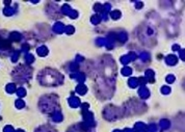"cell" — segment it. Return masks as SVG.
Here are the masks:
<instances>
[{"instance_id":"obj_1","label":"cell","mask_w":185,"mask_h":132,"mask_svg":"<svg viewBox=\"0 0 185 132\" xmlns=\"http://www.w3.org/2000/svg\"><path fill=\"white\" fill-rule=\"evenodd\" d=\"M39 79H40V82L42 84H45V85H56V84H59L61 83L62 81V76L54 71V70H44L40 76H39Z\"/></svg>"},{"instance_id":"obj_2","label":"cell","mask_w":185,"mask_h":132,"mask_svg":"<svg viewBox=\"0 0 185 132\" xmlns=\"http://www.w3.org/2000/svg\"><path fill=\"white\" fill-rule=\"evenodd\" d=\"M13 77L17 80H19V82H24L26 80H28L30 78V70L27 67H24V65H20L19 68H17L14 71Z\"/></svg>"},{"instance_id":"obj_3","label":"cell","mask_w":185,"mask_h":132,"mask_svg":"<svg viewBox=\"0 0 185 132\" xmlns=\"http://www.w3.org/2000/svg\"><path fill=\"white\" fill-rule=\"evenodd\" d=\"M134 130H135L136 132H145V131L147 130V126L144 125L143 123H137V124L135 125V127H134Z\"/></svg>"},{"instance_id":"obj_4","label":"cell","mask_w":185,"mask_h":132,"mask_svg":"<svg viewBox=\"0 0 185 132\" xmlns=\"http://www.w3.org/2000/svg\"><path fill=\"white\" fill-rule=\"evenodd\" d=\"M0 49L1 50L10 49V44H9L8 40H3V39L0 38Z\"/></svg>"},{"instance_id":"obj_5","label":"cell","mask_w":185,"mask_h":132,"mask_svg":"<svg viewBox=\"0 0 185 132\" xmlns=\"http://www.w3.org/2000/svg\"><path fill=\"white\" fill-rule=\"evenodd\" d=\"M21 38H22V35L19 33V32H12L11 34H10V40H12V41H16V42H19L20 40H21Z\"/></svg>"},{"instance_id":"obj_6","label":"cell","mask_w":185,"mask_h":132,"mask_svg":"<svg viewBox=\"0 0 185 132\" xmlns=\"http://www.w3.org/2000/svg\"><path fill=\"white\" fill-rule=\"evenodd\" d=\"M135 57H134V54H130V55H126V56H124L121 60H122V62L124 63V64H127L130 60H132V59H134Z\"/></svg>"},{"instance_id":"obj_7","label":"cell","mask_w":185,"mask_h":132,"mask_svg":"<svg viewBox=\"0 0 185 132\" xmlns=\"http://www.w3.org/2000/svg\"><path fill=\"white\" fill-rule=\"evenodd\" d=\"M69 103L73 106V107H77V106H79V104H80V102H79V100L76 98V97H72V98H70V100H69Z\"/></svg>"},{"instance_id":"obj_8","label":"cell","mask_w":185,"mask_h":132,"mask_svg":"<svg viewBox=\"0 0 185 132\" xmlns=\"http://www.w3.org/2000/svg\"><path fill=\"white\" fill-rule=\"evenodd\" d=\"M139 95L141 96V98H148L150 96V92L146 87H143L139 90Z\"/></svg>"},{"instance_id":"obj_9","label":"cell","mask_w":185,"mask_h":132,"mask_svg":"<svg viewBox=\"0 0 185 132\" xmlns=\"http://www.w3.org/2000/svg\"><path fill=\"white\" fill-rule=\"evenodd\" d=\"M54 30H55L56 32L60 33V32H62V31L65 30V26H63L61 23H56V24L54 25Z\"/></svg>"},{"instance_id":"obj_10","label":"cell","mask_w":185,"mask_h":132,"mask_svg":"<svg viewBox=\"0 0 185 132\" xmlns=\"http://www.w3.org/2000/svg\"><path fill=\"white\" fill-rule=\"evenodd\" d=\"M3 13H4V15H6V16H12V15H14L15 10L12 9L11 6H6V8L3 10Z\"/></svg>"},{"instance_id":"obj_11","label":"cell","mask_w":185,"mask_h":132,"mask_svg":"<svg viewBox=\"0 0 185 132\" xmlns=\"http://www.w3.org/2000/svg\"><path fill=\"white\" fill-rule=\"evenodd\" d=\"M15 91H16V85H15L14 83H10V84L6 85V92H8V93L12 94V93H14Z\"/></svg>"},{"instance_id":"obj_12","label":"cell","mask_w":185,"mask_h":132,"mask_svg":"<svg viewBox=\"0 0 185 132\" xmlns=\"http://www.w3.org/2000/svg\"><path fill=\"white\" fill-rule=\"evenodd\" d=\"M166 62L172 65V64H174V63L177 62V58H176L175 56H173V55H169V56L166 58Z\"/></svg>"},{"instance_id":"obj_13","label":"cell","mask_w":185,"mask_h":132,"mask_svg":"<svg viewBox=\"0 0 185 132\" xmlns=\"http://www.w3.org/2000/svg\"><path fill=\"white\" fill-rule=\"evenodd\" d=\"M38 53L40 54V55H46L47 53H48V50H47V48L46 47H40L39 49H38Z\"/></svg>"},{"instance_id":"obj_14","label":"cell","mask_w":185,"mask_h":132,"mask_svg":"<svg viewBox=\"0 0 185 132\" xmlns=\"http://www.w3.org/2000/svg\"><path fill=\"white\" fill-rule=\"evenodd\" d=\"M77 92H78L79 94H84V93L86 92V87H85L83 84H80V85L77 86Z\"/></svg>"},{"instance_id":"obj_15","label":"cell","mask_w":185,"mask_h":132,"mask_svg":"<svg viewBox=\"0 0 185 132\" xmlns=\"http://www.w3.org/2000/svg\"><path fill=\"white\" fill-rule=\"evenodd\" d=\"M100 20H101V15H96V16H94L91 18V21H93L94 24H98L100 22Z\"/></svg>"},{"instance_id":"obj_16","label":"cell","mask_w":185,"mask_h":132,"mask_svg":"<svg viewBox=\"0 0 185 132\" xmlns=\"http://www.w3.org/2000/svg\"><path fill=\"white\" fill-rule=\"evenodd\" d=\"M17 95H18L19 97H24V96L26 95V91H25L24 89L20 87V89L17 90Z\"/></svg>"},{"instance_id":"obj_17","label":"cell","mask_w":185,"mask_h":132,"mask_svg":"<svg viewBox=\"0 0 185 132\" xmlns=\"http://www.w3.org/2000/svg\"><path fill=\"white\" fill-rule=\"evenodd\" d=\"M137 84H138V81H137V79H136V78H132V79H130V80H129V85H130V86L135 87Z\"/></svg>"},{"instance_id":"obj_18","label":"cell","mask_w":185,"mask_h":132,"mask_svg":"<svg viewBox=\"0 0 185 132\" xmlns=\"http://www.w3.org/2000/svg\"><path fill=\"white\" fill-rule=\"evenodd\" d=\"M25 59H26V62H27V63H31V62L34 60V57H33V55H31V54H27V55L25 56Z\"/></svg>"},{"instance_id":"obj_19","label":"cell","mask_w":185,"mask_h":132,"mask_svg":"<svg viewBox=\"0 0 185 132\" xmlns=\"http://www.w3.org/2000/svg\"><path fill=\"white\" fill-rule=\"evenodd\" d=\"M146 73H147V74H146L147 79H148V80H152L151 82H153V76H154V73H153L152 71H147Z\"/></svg>"},{"instance_id":"obj_20","label":"cell","mask_w":185,"mask_h":132,"mask_svg":"<svg viewBox=\"0 0 185 132\" xmlns=\"http://www.w3.org/2000/svg\"><path fill=\"white\" fill-rule=\"evenodd\" d=\"M72 77H74V78H76L78 81H83L84 80V75H82V74H79V75H77V74H74V75H72Z\"/></svg>"},{"instance_id":"obj_21","label":"cell","mask_w":185,"mask_h":132,"mask_svg":"<svg viewBox=\"0 0 185 132\" xmlns=\"http://www.w3.org/2000/svg\"><path fill=\"white\" fill-rule=\"evenodd\" d=\"M61 120H62V116H61L60 113H55V114L53 115V121H55V122H60Z\"/></svg>"},{"instance_id":"obj_22","label":"cell","mask_w":185,"mask_h":132,"mask_svg":"<svg viewBox=\"0 0 185 132\" xmlns=\"http://www.w3.org/2000/svg\"><path fill=\"white\" fill-rule=\"evenodd\" d=\"M111 17H112L113 19H119V18L121 17V13H120L119 11H116V12H112V13H111Z\"/></svg>"},{"instance_id":"obj_23","label":"cell","mask_w":185,"mask_h":132,"mask_svg":"<svg viewBox=\"0 0 185 132\" xmlns=\"http://www.w3.org/2000/svg\"><path fill=\"white\" fill-rule=\"evenodd\" d=\"M24 105H25V103H24V101H22V100H20V99L16 101V106H17L18 108H22V107H23Z\"/></svg>"},{"instance_id":"obj_24","label":"cell","mask_w":185,"mask_h":132,"mask_svg":"<svg viewBox=\"0 0 185 132\" xmlns=\"http://www.w3.org/2000/svg\"><path fill=\"white\" fill-rule=\"evenodd\" d=\"M160 125H161V128H162V129H165V128H167V127L169 126V123H168V121L162 120L161 123H160Z\"/></svg>"},{"instance_id":"obj_25","label":"cell","mask_w":185,"mask_h":132,"mask_svg":"<svg viewBox=\"0 0 185 132\" xmlns=\"http://www.w3.org/2000/svg\"><path fill=\"white\" fill-rule=\"evenodd\" d=\"M18 58H19V51L15 52V53L13 54V56H12V61H13V62H16V61L18 60Z\"/></svg>"},{"instance_id":"obj_26","label":"cell","mask_w":185,"mask_h":132,"mask_svg":"<svg viewBox=\"0 0 185 132\" xmlns=\"http://www.w3.org/2000/svg\"><path fill=\"white\" fill-rule=\"evenodd\" d=\"M148 129H149L150 132H155V131H157V127H156V125H154V124H151V125L148 127Z\"/></svg>"},{"instance_id":"obj_27","label":"cell","mask_w":185,"mask_h":132,"mask_svg":"<svg viewBox=\"0 0 185 132\" xmlns=\"http://www.w3.org/2000/svg\"><path fill=\"white\" fill-rule=\"evenodd\" d=\"M122 72H123V74H124V75H129V74L132 72V70H131L130 68H127V67H126V68H124V69H123V71H122Z\"/></svg>"},{"instance_id":"obj_28","label":"cell","mask_w":185,"mask_h":132,"mask_svg":"<svg viewBox=\"0 0 185 132\" xmlns=\"http://www.w3.org/2000/svg\"><path fill=\"white\" fill-rule=\"evenodd\" d=\"M3 131L4 132H15V130H14V128L12 126H5Z\"/></svg>"},{"instance_id":"obj_29","label":"cell","mask_w":185,"mask_h":132,"mask_svg":"<svg viewBox=\"0 0 185 132\" xmlns=\"http://www.w3.org/2000/svg\"><path fill=\"white\" fill-rule=\"evenodd\" d=\"M35 132H54V130H52V131H50L49 129H47V128H45V127H43V128H41V129H39V130H37Z\"/></svg>"},{"instance_id":"obj_30","label":"cell","mask_w":185,"mask_h":132,"mask_svg":"<svg viewBox=\"0 0 185 132\" xmlns=\"http://www.w3.org/2000/svg\"><path fill=\"white\" fill-rule=\"evenodd\" d=\"M65 30H66L68 33H72V32L74 31V27H72V26H67V27H65Z\"/></svg>"},{"instance_id":"obj_31","label":"cell","mask_w":185,"mask_h":132,"mask_svg":"<svg viewBox=\"0 0 185 132\" xmlns=\"http://www.w3.org/2000/svg\"><path fill=\"white\" fill-rule=\"evenodd\" d=\"M120 40L122 41V42H125L126 41V38H127V35H126V33H124V32H122V33H120Z\"/></svg>"},{"instance_id":"obj_32","label":"cell","mask_w":185,"mask_h":132,"mask_svg":"<svg viewBox=\"0 0 185 132\" xmlns=\"http://www.w3.org/2000/svg\"><path fill=\"white\" fill-rule=\"evenodd\" d=\"M140 58H141L143 60H147V59L149 58V56H148V54H147V53H143V54H141V56H140Z\"/></svg>"},{"instance_id":"obj_33","label":"cell","mask_w":185,"mask_h":132,"mask_svg":"<svg viewBox=\"0 0 185 132\" xmlns=\"http://www.w3.org/2000/svg\"><path fill=\"white\" fill-rule=\"evenodd\" d=\"M174 80H175V77H174V76H168V77H167V82L170 83V82H173Z\"/></svg>"},{"instance_id":"obj_34","label":"cell","mask_w":185,"mask_h":132,"mask_svg":"<svg viewBox=\"0 0 185 132\" xmlns=\"http://www.w3.org/2000/svg\"><path fill=\"white\" fill-rule=\"evenodd\" d=\"M162 93H163V94H165V93L168 94V93H169V89H168V87H162Z\"/></svg>"},{"instance_id":"obj_35","label":"cell","mask_w":185,"mask_h":132,"mask_svg":"<svg viewBox=\"0 0 185 132\" xmlns=\"http://www.w3.org/2000/svg\"><path fill=\"white\" fill-rule=\"evenodd\" d=\"M124 132H134V131H133V130H130V129H126Z\"/></svg>"},{"instance_id":"obj_36","label":"cell","mask_w":185,"mask_h":132,"mask_svg":"<svg viewBox=\"0 0 185 132\" xmlns=\"http://www.w3.org/2000/svg\"><path fill=\"white\" fill-rule=\"evenodd\" d=\"M15 132H24L23 130H21V129H19V130H17V131H15Z\"/></svg>"},{"instance_id":"obj_37","label":"cell","mask_w":185,"mask_h":132,"mask_svg":"<svg viewBox=\"0 0 185 132\" xmlns=\"http://www.w3.org/2000/svg\"><path fill=\"white\" fill-rule=\"evenodd\" d=\"M115 132H121V131H119V130H117V131H115Z\"/></svg>"}]
</instances>
